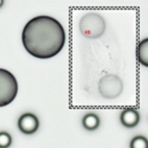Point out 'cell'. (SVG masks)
Returning <instances> with one entry per match:
<instances>
[{"label":"cell","instance_id":"cell-10","mask_svg":"<svg viewBox=\"0 0 148 148\" xmlns=\"http://www.w3.org/2000/svg\"><path fill=\"white\" fill-rule=\"evenodd\" d=\"M12 144V137L6 132H0V148H8Z\"/></svg>","mask_w":148,"mask_h":148},{"label":"cell","instance_id":"cell-1","mask_svg":"<svg viewBox=\"0 0 148 148\" xmlns=\"http://www.w3.org/2000/svg\"><path fill=\"white\" fill-rule=\"evenodd\" d=\"M25 50L38 59H50L59 53L66 40L64 29L49 16H38L27 22L22 33Z\"/></svg>","mask_w":148,"mask_h":148},{"label":"cell","instance_id":"cell-3","mask_svg":"<svg viewBox=\"0 0 148 148\" xmlns=\"http://www.w3.org/2000/svg\"><path fill=\"white\" fill-rule=\"evenodd\" d=\"M17 91L15 77L7 69L0 68V107L11 103L17 96Z\"/></svg>","mask_w":148,"mask_h":148},{"label":"cell","instance_id":"cell-2","mask_svg":"<svg viewBox=\"0 0 148 148\" xmlns=\"http://www.w3.org/2000/svg\"><path fill=\"white\" fill-rule=\"evenodd\" d=\"M106 27V22L101 14L89 12L83 15L79 23L81 33L85 38L95 39L101 37Z\"/></svg>","mask_w":148,"mask_h":148},{"label":"cell","instance_id":"cell-7","mask_svg":"<svg viewBox=\"0 0 148 148\" xmlns=\"http://www.w3.org/2000/svg\"><path fill=\"white\" fill-rule=\"evenodd\" d=\"M82 126L88 131H94L99 127L101 120L98 116L94 113H88L82 118Z\"/></svg>","mask_w":148,"mask_h":148},{"label":"cell","instance_id":"cell-4","mask_svg":"<svg viewBox=\"0 0 148 148\" xmlns=\"http://www.w3.org/2000/svg\"><path fill=\"white\" fill-rule=\"evenodd\" d=\"M124 85L121 78L116 75H104L98 82L100 94L106 99H115L122 92Z\"/></svg>","mask_w":148,"mask_h":148},{"label":"cell","instance_id":"cell-9","mask_svg":"<svg viewBox=\"0 0 148 148\" xmlns=\"http://www.w3.org/2000/svg\"><path fill=\"white\" fill-rule=\"evenodd\" d=\"M130 148H148L147 138L143 135L134 137L130 142Z\"/></svg>","mask_w":148,"mask_h":148},{"label":"cell","instance_id":"cell-5","mask_svg":"<svg viewBox=\"0 0 148 148\" xmlns=\"http://www.w3.org/2000/svg\"><path fill=\"white\" fill-rule=\"evenodd\" d=\"M17 126L22 133L25 134H33L39 128V120L35 114L26 113L19 118Z\"/></svg>","mask_w":148,"mask_h":148},{"label":"cell","instance_id":"cell-6","mask_svg":"<svg viewBox=\"0 0 148 148\" xmlns=\"http://www.w3.org/2000/svg\"><path fill=\"white\" fill-rule=\"evenodd\" d=\"M140 116L137 109L132 108H126L120 115V121L122 125L127 128H134L140 123Z\"/></svg>","mask_w":148,"mask_h":148},{"label":"cell","instance_id":"cell-8","mask_svg":"<svg viewBox=\"0 0 148 148\" xmlns=\"http://www.w3.org/2000/svg\"><path fill=\"white\" fill-rule=\"evenodd\" d=\"M137 57L141 64L145 66L148 65V39L145 38L141 40L137 49Z\"/></svg>","mask_w":148,"mask_h":148},{"label":"cell","instance_id":"cell-11","mask_svg":"<svg viewBox=\"0 0 148 148\" xmlns=\"http://www.w3.org/2000/svg\"><path fill=\"white\" fill-rule=\"evenodd\" d=\"M3 4H4V1L3 0H0V8L2 7Z\"/></svg>","mask_w":148,"mask_h":148}]
</instances>
